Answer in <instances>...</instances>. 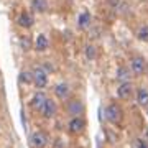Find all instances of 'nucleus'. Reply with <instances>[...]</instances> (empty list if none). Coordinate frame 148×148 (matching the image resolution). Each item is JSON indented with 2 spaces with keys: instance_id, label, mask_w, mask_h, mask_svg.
<instances>
[{
  "instance_id": "obj_22",
  "label": "nucleus",
  "mask_w": 148,
  "mask_h": 148,
  "mask_svg": "<svg viewBox=\"0 0 148 148\" xmlns=\"http://www.w3.org/2000/svg\"><path fill=\"white\" fill-rule=\"evenodd\" d=\"M135 148H148V143L145 140H142V138H137L135 140Z\"/></svg>"
},
{
  "instance_id": "obj_17",
  "label": "nucleus",
  "mask_w": 148,
  "mask_h": 148,
  "mask_svg": "<svg viewBox=\"0 0 148 148\" xmlns=\"http://www.w3.org/2000/svg\"><path fill=\"white\" fill-rule=\"evenodd\" d=\"M137 40L143 43H148V25H142L137 30Z\"/></svg>"
},
{
  "instance_id": "obj_21",
  "label": "nucleus",
  "mask_w": 148,
  "mask_h": 148,
  "mask_svg": "<svg viewBox=\"0 0 148 148\" xmlns=\"http://www.w3.org/2000/svg\"><path fill=\"white\" fill-rule=\"evenodd\" d=\"M41 68L46 71V73H54L56 71V68H54V64L53 63H43L41 64Z\"/></svg>"
},
{
  "instance_id": "obj_7",
  "label": "nucleus",
  "mask_w": 148,
  "mask_h": 148,
  "mask_svg": "<svg viewBox=\"0 0 148 148\" xmlns=\"http://www.w3.org/2000/svg\"><path fill=\"white\" fill-rule=\"evenodd\" d=\"M46 101H48V97H46L45 92H35V95H33L32 101H30V106H32L33 110L41 112L43 107H45V104H46Z\"/></svg>"
},
{
  "instance_id": "obj_13",
  "label": "nucleus",
  "mask_w": 148,
  "mask_h": 148,
  "mask_svg": "<svg viewBox=\"0 0 148 148\" xmlns=\"http://www.w3.org/2000/svg\"><path fill=\"white\" fill-rule=\"evenodd\" d=\"M90 21H92L90 13L89 12H82V13H79V16H77V27H79L81 30H86V28L90 25Z\"/></svg>"
},
{
  "instance_id": "obj_3",
  "label": "nucleus",
  "mask_w": 148,
  "mask_h": 148,
  "mask_svg": "<svg viewBox=\"0 0 148 148\" xmlns=\"http://www.w3.org/2000/svg\"><path fill=\"white\" fill-rule=\"evenodd\" d=\"M33 84L36 86V89H43L48 86V73L41 66L33 71Z\"/></svg>"
},
{
  "instance_id": "obj_16",
  "label": "nucleus",
  "mask_w": 148,
  "mask_h": 148,
  "mask_svg": "<svg viewBox=\"0 0 148 148\" xmlns=\"http://www.w3.org/2000/svg\"><path fill=\"white\" fill-rule=\"evenodd\" d=\"M117 81H120V82H130V69L123 68V66L117 69Z\"/></svg>"
},
{
  "instance_id": "obj_15",
  "label": "nucleus",
  "mask_w": 148,
  "mask_h": 148,
  "mask_svg": "<svg viewBox=\"0 0 148 148\" xmlns=\"http://www.w3.org/2000/svg\"><path fill=\"white\" fill-rule=\"evenodd\" d=\"M137 104L138 106H142V107H145V106H148V90L147 89H138L137 92Z\"/></svg>"
},
{
  "instance_id": "obj_18",
  "label": "nucleus",
  "mask_w": 148,
  "mask_h": 148,
  "mask_svg": "<svg viewBox=\"0 0 148 148\" xmlns=\"http://www.w3.org/2000/svg\"><path fill=\"white\" fill-rule=\"evenodd\" d=\"M84 56L89 61H92V59L97 58V48L94 46V45H87V46L84 48Z\"/></svg>"
},
{
  "instance_id": "obj_5",
  "label": "nucleus",
  "mask_w": 148,
  "mask_h": 148,
  "mask_svg": "<svg viewBox=\"0 0 148 148\" xmlns=\"http://www.w3.org/2000/svg\"><path fill=\"white\" fill-rule=\"evenodd\" d=\"M30 145L33 148H45L48 145V137L45 132H33L30 135Z\"/></svg>"
},
{
  "instance_id": "obj_1",
  "label": "nucleus",
  "mask_w": 148,
  "mask_h": 148,
  "mask_svg": "<svg viewBox=\"0 0 148 148\" xmlns=\"http://www.w3.org/2000/svg\"><path fill=\"white\" fill-rule=\"evenodd\" d=\"M123 119V112L119 106L115 104H110V106L106 107V120L110 122V123H119V122Z\"/></svg>"
},
{
  "instance_id": "obj_10",
  "label": "nucleus",
  "mask_w": 148,
  "mask_h": 148,
  "mask_svg": "<svg viewBox=\"0 0 148 148\" xmlns=\"http://www.w3.org/2000/svg\"><path fill=\"white\" fill-rule=\"evenodd\" d=\"M68 112H69L73 117L82 115V112H84V104H82L81 101H77V99L69 101V102H68Z\"/></svg>"
},
{
  "instance_id": "obj_8",
  "label": "nucleus",
  "mask_w": 148,
  "mask_h": 148,
  "mask_svg": "<svg viewBox=\"0 0 148 148\" xmlns=\"http://www.w3.org/2000/svg\"><path fill=\"white\" fill-rule=\"evenodd\" d=\"M16 23H18V27H21V28H32L33 25H35V16H33L30 12L23 10V12H20V15L16 18Z\"/></svg>"
},
{
  "instance_id": "obj_6",
  "label": "nucleus",
  "mask_w": 148,
  "mask_h": 148,
  "mask_svg": "<svg viewBox=\"0 0 148 148\" xmlns=\"http://www.w3.org/2000/svg\"><path fill=\"white\" fill-rule=\"evenodd\" d=\"M117 95H119V99H122V101H128L133 95L132 82H120L119 87H117Z\"/></svg>"
},
{
  "instance_id": "obj_14",
  "label": "nucleus",
  "mask_w": 148,
  "mask_h": 148,
  "mask_svg": "<svg viewBox=\"0 0 148 148\" xmlns=\"http://www.w3.org/2000/svg\"><path fill=\"white\" fill-rule=\"evenodd\" d=\"M32 10L36 13H45L48 10V0H32Z\"/></svg>"
},
{
  "instance_id": "obj_12",
  "label": "nucleus",
  "mask_w": 148,
  "mask_h": 148,
  "mask_svg": "<svg viewBox=\"0 0 148 148\" xmlns=\"http://www.w3.org/2000/svg\"><path fill=\"white\" fill-rule=\"evenodd\" d=\"M48 46H49V40H48L46 35H38L36 40H35V45H33V48L36 49V51H46Z\"/></svg>"
},
{
  "instance_id": "obj_23",
  "label": "nucleus",
  "mask_w": 148,
  "mask_h": 148,
  "mask_svg": "<svg viewBox=\"0 0 148 148\" xmlns=\"http://www.w3.org/2000/svg\"><path fill=\"white\" fill-rule=\"evenodd\" d=\"M119 3H120V0H109V5L110 7H117Z\"/></svg>"
},
{
  "instance_id": "obj_9",
  "label": "nucleus",
  "mask_w": 148,
  "mask_h": 148,
  "mask_svg": "<svg viewBox=\"0 0 148 148\" xmlns=\"http://www.w3.org/2000/svg\"><path fill=\"white\" fill-rule=\"evenodd\" d=\"M56 112H58L56 102H54L53 99H48L45 107H43V110H41V115L45 117V119H53V117L56 115Z\"/></svg>"
},
{
  "instance_id": "obj_2",
  "label": "nucleus",
  "mask_w": 148,
  "mask_h": 148,
  "mask_svg": "<svg viewBox=\"0 0 148 148\" xmlns=\"http://www.w3.org/2000/svg\"><path fill=\"white\" fill-rule=\"evenodd\" d=\"M84 128H86V122L82 119V115H76L68 122V130L73 135H77V133L84 132Z\"/></svg>"
},
{
  "instance_id": "obj_24",
  "label": "nucleus",
  "mask_w": 148,
  "mask_h": 148,
  "mask_svg": "<svg viewBox=\"0 0 148 148\" xmlns=\"http://www.w3.org/2000/svg\"><path fill=\"white\" fill-rule=\"evenodd\" d=\"M147 115H148V109H147Z\"/></svg>"
},
{
  "instance_id": "obj_4",
  "label": "nucleus",
  "mask_w": 148,
  "mask_h": 148,
  "mask_svg": "<svg viewBox=\"0 0 148 148\" xmlns=\"http://www.w3.org/2000/svg\"><path fill=\"white\" fill-rule=\"evenodd\" d=\"M130 71L133 74H137V76L143 74L147 71V59L143 58V56H133L130 59Z\"/></svg>"
},
{
  "instance_id": "obj_19",
  "label": "nucleus",
  "mask_w": 148,
  "mask_h": 148,
  "mask_svg": "<svg viewBox=\"0 0 148 148\" xmlns=\"http://www.w3.org/2000/svg\"><path fill=\"white\" fill-rule=\"evenodd\" d=\"M18 79H20L21 84H32L33 82V73H30V71H21L20 76H18Z\"/></svg>"
},
{
  "instance_id": "obj_11",
  "label": "nucleus",
  "mask_w": 148,
  "mask_h": 148,
  "mask_svg": "<svg viewBox=\"0 0 148 148\" xmlns=\"http://www.w3.org/2000/svg\"><path fill=\"white\" fill-rule=\"evenodd\" d=\"M54 94L58 99L61 101H68L69 99V94H71V89H69V86L66 82H59L56 87H54Z\"/></svg>"
},
{
  "instance_id": "obj_20",
  "label": "nucleus",
  "mask_w": 148,
  "mask_h": 148,
  "mask_svg": "<svg viewBox=\"0 0 148 148\" xmlns=\"http://www.w3.org/2000/svg\"><path fill=\"white\" fill-rule=\"evenodd\" d=\"M20 46H21V49H25V51L32 49V40L28 36H21L20 38Z\"/></svg>"
}]
</instances>
